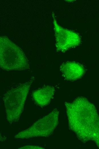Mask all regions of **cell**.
Returning <instances> with one entry per match:
<instances>
[{
  "label": "cell",
  "instance_id": "obj_1",
  "mask_svg": "<svg viewBox=\"0 0 99 149\" xmlns=\"http://www.w3.org/2000/svg\"><path fill=\"white\" fill-rule=\"evenodd\" d=\"M65 105L70 129L80 140L94 142L99 148V116L95 106L82 97Z\"/></svg>",
  "mask_w": 99,
  "mask_h": 149
},
{
  "label": "cell",
  "instance_id": "obj_2",
  "mask_svg": "<svg viewBox=\"0 0 99 149\" xmlns=\"http://www.w3.org/2000/svg\"><path fill=\"white\" fill-rule=\"evenodd\" d=\"M0 66L7 71L30 68L28 60L22 49L6 36L0 37Z\"/></svg>",
  "mask_w": 99,
  "mask_h": 149
},
{
  "label": "cell",
  "instance_id": "obj_3",
  "mask_svg": "<svg viewBox=\"0 0 99 149\" xmlns=\"http://www.w3.org/2000/svg\"><path fill=\"white\" fill-rule=\"evenodd\" d=\"M33 79L21 84L5 94L3 97L7 119L10 123L18 121L23 111L30 87Z\"/></svg>",
  "mask_w": 99,
  "mask_h": 149
},
{
  "label": "cell",
  "instance_id": "obj_4",
  "mask_svg": "<svg viewBox=\"0 0 99 149\" xmlns=\"http://www.w3.org/2000/svg\"><path fill=\"white\" fill-rule=\"evenodd\" d=\"M59 111L55 109L49 114L38 119L28 128L14 136L16 139H28L50 136L58 124Z\"/></svg>",
  "mask_w": 99,
  "mask_h": 149
},
{
  "label": "cell",
  "instance_id": "obj_5",
  "mask_svg": "<svg viewBox=\"0 0 99 149\" xmlns=\"http://www.w3.org/2000/svg\"><path fill=\"white\" fill-rule=\"evenodd\" d=\"M52 17L57 51L64 52L71 48L79 46L81 40L79 34L59 26L53 13Z\"/></svg>",
  "mask_w": 99,
  "mask_h": 149
},
{
  "label": "cell",
  "instance_id": "obj_6",
  "mask_svg": "<svg viewBox=\"0 0 99 149\" xmlns=\"http://www.w3.org/2000/svg\"><path fill=\"white\" fill-rule=\"evenodd\" d=\"M60 69L65 79L72 81L80 79L85 72L83 66L81 64L75 62H64L61 64Z\"/></svg>",
  "mask_w": 99,
  "mask_h": 149
},
{
  "label": "cell",
  "instance_id": "obj_7",
  "mask_svg": "<svg viewBox=\"0 0 99 149\" xmlns=\"http://www.w3.org/2000/svg\"><path fill=\"white\" fill-rule=\"evenodd\" d=\"M55 92L53 87L47 86L34 91L32 93V96L36 104L42 107L50 103Z\"/></svg>",
  "mask_w": 99,
  "mask_h": 149
},
{
  "label": "cell",
  "instance_id": "obj_8",
  "mask_svg": "<svg viewBox=\"0 0 99 149\" xmlns=\"http://www.w3.org/2000/svg\"><path fill=\"white\" fill-rule=\"evenodd\" d=\"M20 149H44L41 146L33 145H26L18 148Z\"/></svg>",
  "mask_w": 99,
  "mask_h": 149
}]
</instances>
